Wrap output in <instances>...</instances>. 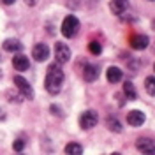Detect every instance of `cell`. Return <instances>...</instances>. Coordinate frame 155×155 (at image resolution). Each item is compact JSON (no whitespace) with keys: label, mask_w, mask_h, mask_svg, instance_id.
Segmentation results:
<instances>
[{"label":"cell","mask_w":155,"mask_h":155,"mask_svg":"<svg viewBox=\"0 0 155 155\" xmlns=\"http://www.w3.org/2000/svg\"><path fill=\"white\" fill-rule=\"evenodd\" d=\"M146 116L143 111H139V109H134V111H130L129 115H127V124L130 127H141L145 124Z\"/></svg>","instance_id":"obj_8"},{"label":"cell","mask_w":155,"mask_h":155,"mask_svg":"<svg viewBox=\"0 0 155 155\" xmlns=\"http://www.w3.org/2000/svg\"><path fill=\"white\" fill-rule=\"evenodd\" d=\"M25 4L32 7V5H35V4H37V0H25Z\"/></svg>","instance_id":"obj_23"},{"label":"cell","mask_w":155,"mask_h":155,"mask_svg":"<svg viewBox=\"0 0 155 155\" xmlns=\"http://www.w3.org/2000/svg\"><path fill=\"white\" fill-rule=\"evenodd\" d=\"M150 2H155V0H150Z\"/></svg>","instance_id":"obj_28"},{"label":"cell","mask_w":155,"mask_h":155,"mask_svg":"<svg viewBox=\"0 0 155 155\" xmlns=\"http://www.w3.org/2000/svg\"><path fill=\"white\" fill-rule=\"evenodd\" d=\"M55 57H57V64H65L71 60V48L64 42H57L55 44Z\"/></svg>","instance_id":"obj_6"},{"label":"cell","mask_w":155,"mask_h":155,"mask_svg":"<svg viewBox=\"0 0 155 155\" xmlns=\"http://www.w3.org/2000/svg\"><path fill=\"white\" fill-rule=\"evenodd\" d=\"M99 74H101L99 67L97 65H92V64L85 65V69H83V78H85V81H88V83L95 81L97 78H99Z\"/></svg>","instance_id":"obj_10"},{"label":"cell","mask_w":155,"mask_h":155,"mask_svg":"<svg viewBox=\"0 0 155 155\" xmlns=\"http://www.w3.org/2000/svg\"><path fill=\"white\" fill-rule=\"evenodd\" d=\"M136 148L143 155H155V141L148 137H139L136 141Z\"/></svg>","instance_id":"obj_5"},{"label":"cell","mask_w":155,"mask_h":155,"mask_svg":"<svg viewBox=\"0 0 155 155\" xmlns=\"http://www.w3.org/2000/svg\"><path fill=\"white\" fill-rule=\"evenodd\" d=\"M97 124H99V115H97L95 111H85V113H81V116H79V125H81L83 130L94 129Z\"/></svg>","instance_id":"obj_4"},{"label":"cell","mask_w":155,"mask_h":155,"mask_svg":"<svg viewBox=\"0 0 155 155\" xmlns=\"http://www.w3.org/2000/svg\"><path fill=\"white\" fill-rule=\"evenodd\" d=\"M65 155H83V146L79 143H67Z\"/></svg>","instance_id":"obj_16"},{"label":"cell","mask_w":155,"mask_h":155,"mask_svg":"<svg viewBox=\"0 0 155 155\" xmlns=\"http://www.w3.org/2000/svg\"><path fill=\"white\" fill-rule=\"evenodd\" d=\"M153 71H155V64H153Z\"/></svg>","instance_id":"obj_27"},{"label":"cell","mask_w":155,"mask_h":155,"mask_svg":"<svg viewBox=\"0 0 155 155\" xmlns=\"http://www.w3.org/2000/svg\"><path fill=\"white\" fill-rule=\"evenodd\" d=\"M14 85H16V88H18L19 95L23 97V99H32L34 97V90H32V87H30V83L25 79L23 76H14Z\"/></svg>","instance_id":"obj_3"},{"label":"cell","mask_w":155,"mask_h":155,"mask_svg":"<svg viewBox=\"0 0 155 155\" xmlns=\"http://www.w3.org/2000/svg\"><path fill=\"white\" fill-rule=\"evenodd\" d=\"M64 85V71L60 69V64H51L48 69V74H46V90H48L51 95H57L62 90Z\"/></svg>","instance_id":"obj_1"},{"label":"cell","mask_w":155,"mask_h":155,"mask_svg":"<svg viewBox=\"0 0 155 155\" xmlns=\"http://www.w3.org/2000/svg\"><path fill=\"white\" fill-rule=\"evenodd\" d=\"M12 148H14V152L21 153V152H23V148H25V141H23V139H16V141L12 143Z\"/></svg>","instance_id":"obj_20"},{"label":"cell","mask_w":155,"mask_h":155,"mask_svg":"<svg viewBox=\"0 0 155 155\" xmlns=\"http://www.w3.org/2000/svg\"><path fill=\"white\" fill-rule=\"evenodd\" d=\"M32 57L35 58L37 62H44V60H48V57H49V48L44 42H39V44H35V46L32 48Z\"/></svg>","instance_id":"obj_7"},{"label":"cell","mask_w":155,"mask_h":155,"mask_svg":"<svg viewBox=\"0 0 155 155\" xmlns=\"http://www.w3.org/2000/svg\"><path fill=\"white\" fill-rule=\"evenodd\" d=\"M4 49L11 51V53H18V51L23 49V44L19 42L18 39H7V41H4Z\"/></svg>","instance_id":"obj_14"},{"label":"cell","mask_w":155,"mask_h":155,"mask_svg":"<svg viewBox=\"0 0 155 155\" xmlns=\"http://www.w3.org/2000/svg\"><path fill=\"white\" fill-rule=\"evenodd\" d=\"M88 51H90V53H94V55H101V53H102V46H101V42L92 41V42L88 44Z\"/></svg>","instance_id":"obj_19"},{"label":"cell","mask_w":155,"mask_h":155,"mask_svg":"<svg viewBox=\"0 0 155 155\" xmlns=\"http://www.w3.org/2000/svg\"><path fill=\"white\" fill-rule=\"evenodd\" d=\"M106 125L111 132H122V124H120V120H116V118H107Z\"/></svg>","instance_id":"obj_17"},{"label":"cell","mask_w":155,"mask_h":155,"mask_svg":"<svg viewBox=\"0 0 155 155\" xmlns=\"http://www.w3.org/2000/svg\"><path fill=\"white\" fill-rule=\"evenodd\" d=\"M148 44H150V39H148V35H143V34H139V35H134V37H130V48L136 49V51L146 49V48H148Z\"/></svg>","instance_id":"obj_9"},{"label":"cell","mask_w":155,"mask_h":155,"mask_svg":"<svg viewBox=\"0 0 155 155\" xmlns=\"http://www.w3.org/2000/svg\"><path fill=\"white\" fill-rule=\"evenodd\" d=\"M7 95L11 97V101H12V102H21V99H23L19 94H14L12 90H9V92H7Z\"/></svg>","instance_id":"obj_21"},{"label":"cell","mask_w":155,"mask_h":155,"mask_svg":"<svg viewBox=\"0 0 155 155\" xmlns=\"http://www.w3.org/2000/svg\"><path fill=\"white\" fill-rule=\"evenodd\" d=\"M106 76H107V81H109V83H118V81L124 78V72H122V69L120 67L111 65V67H107Z\"/></svg>","instance_id":"obj_13"},{"label":"cell","mask_w":155,"mask_h":155,"mask_svg":"<svg viewBox=\"0 0 155 155\" xmlns=\"http://www.w3.org/2000/svg\"><path fill=\"white\" fill-rule=\"evenodd\" d=\"M145 88L148 92V95L155 97V76H148L145 79Z\"/></svg>","instance_id":"obj_18"},{"label":"cell","mask_w":155,"mask_h":155,"mask_svg":"<svg viewBox=\"0 0 155 155\" xmlns=\"http://www.w3.org/2000/svg\"><path fill=\"white\" fill-rule=\"evenodd\" d=\"M78 30H79V21H78L76 16H72V14H69L67 18L62 21V34H64V37H74L78 34Z\"/></svg>","instance_id":"obj_2"},{"label":"cell","mask_w":155,"mask_h":155,"mask_svg":"<svg viewBox=\"0 0 155 155\" xmlns=\"http://www.w3.org/2000/svg\"><path fill=\"white\" fill-rule=\"evenodd\" d=\"M124 94H125V97L129 101H136L137 99V90H136L132 81H125L124 83Z\"/></svg>","instance_id":"obj_15"},{"label":"cell","mask_w":155,"mask_h":155,"mask_svg":"<svg viewBox=\"0 0 155 155\" xmlns=\"http://www.w3.org/2000/svg\"><path fill=\"white\" fill-rule=\"evenodd\" d=\"M19 155H23V153H19Z\"/></svg>","instance_id":"obj_29"},{"label":"cell","mask_w":155,"mask_h":155,"mask_svg":"<svg viewBox=\"0 0 155 155\" xmlns=\"http://www.w3.org/2000/svg\"><path fill=\"white\" fill-rule=\"evenodd\" d=\"M12 65L16 71H27L30 67V62L23 53H16V57H12Z\"/></svg>","instance_id":"obj_11"},{"label":"cell","mask_w":155,"mask_h":155,"mask_svg":"<svg viewBox=\"0 0 155 155\" xmlns=\"http://www.w3.org/2000/svg\"><path fill=\"white\" fill-rule=\"evenodd\" d=\"M109 9H111V12H113V14L122 16V14L129 9V2H127V0H111Z\"/></svg>","instance_id":"obj_12"},{"label":"cell","mask_w":155,"mask_h":155,"mask_svg":"<svg viewBox=\"0 0 155 155\" xmlns=\"http://www.w3.org/2000/svg\"><path fill=\"white\" fill-rule=\"evenodd\" d=\"M16 0H2V4H7V5H11V4H14Z\"/></svg>","instance_id":"obj_24"},{"label":"cell","mask_w":155,"mask_h":155,"mask_svg":"<svg viewBox=\"0 0 155 155\" xmlns=\"http://www.w3.org/2000/svg\"><path fill=\"white\" fill-rule=\"evenodd\" d=\"M111 155H120V153H111Z\"/></svg>","instance_id":"obj_26"},{"label":"cell","mask_w":155,"mask_h":155,"mask_svg":"<svg viewBox=\"0 0 155 155\" xmlns=\"http://www.w3.org/2000/svg\"><path fill=\"white\" fill-rule=\"evenodd\" d=\"M152 27H153V30H155V19H153V23H152Z\"/></svg>","instance_id":"obj_25"},{"label":"cell","mask_w":155,"mask_h":155,"mask_svg":"<svg viewBox=\"0 0 155 155\" xmlns=\"http://www.w3.org/2000/svg\"><path fill=\"white\" fill-rule=\"evenodd\" d=\"M49 111H51L53 115H57V116H62V115H64V113H62V109H60L58 106H55V104H53V106H49Z\"/></svg>","instance_id":"obj_22"}]
</instances>
